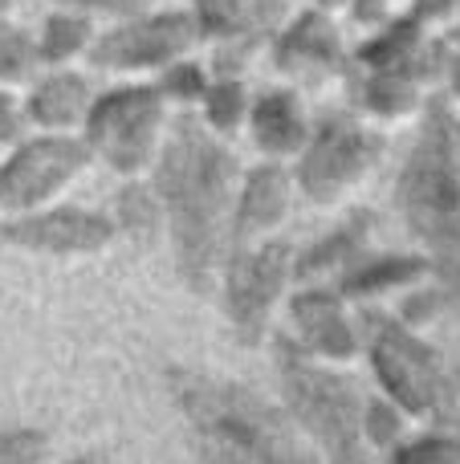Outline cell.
<instances>
[{"instance_id": "17", "label": "cell", "mask_w": 460, "mask_h": 464, "mask_svg": "<svg viewBox=\"0 0 460 464\" xmlns=\"http://www.w3.org/2000/svg\"><path fill=\"white\" fill-rule=\"evenodd\" d=\"M90 111V90L73 73H53L29 98V114L41 127H70Z\"/></svg>"}, {"instance_id": "8", "label": "cell", "mask_w": 460, "mask_h": 464, "mask_svg": "<svg viewBox=\"0 0 460 464\" xmlns=\"http://www.w3.org/2000/svg\"><path fill=\"white\" fill-rule=\"evenodd\" d=\"M379 135L363 130L359 122H350L347 114H334L314 130V139H306L298 163V188L314 204L339 200L347 188H355L367 171L379 160Z\"/></svg>"}, {"instance_id": "12", "label": "cell", "mask_w": 460, "mask_h": 464, "mask_svg": "<svg viewBox=\"0 0 460 464\" xmlns=\"http://www.w3.org/2000/svg\"><path fill=\"white\" fill-rule=\"evenodd\" d=\"M290 314L302 334V346H306L310 354L331 359V362L355 359L359 338H355V326L347 322V314H342V294H331V289H302L290 302Z\"/></svg>"}, {"instance_id": "18", "label": "cell", "mask_w": 460, "mask_h": 464, "mask_svg": "<svg viewBox=\"0 0 460 464\" xmlns=\"http://www.w3.org/2000/svg\"><path fill=\"white\" fill-rule=\"evenodd\" d=\"M339 57V37H334L331 21H322L318 13L302 16L298 29L285 33L277 45V62L285 70H306V65H331Z\"/></svg>"}, {"instance_id": "27", "label": "cell", "mask_w": 460, "mask_h": 464, "mask_svg": "<svg viewBox=\"0 0 460 464\" xmlns=\"http://www.w3.org/2000/svg\"><path fill=\"white\" fill-rule=\"evenodd\" d=\"M33 57H37V49H33V41L24 33L16 29L0 33V78H21L33 65Z\"/></svg>"}, {"instance_id": "10", "label": "cell", "mask_w": 460, "mask_h": 464, "mask_svg": "<svg viewBox=\"0 0 460 464\" xmlns=\"http://www.w3.org/2000/svg\"><path fill=\"white\" fill-rule=\"evenodd\" d=\"M0 237L16 248H29V253L70 256V253H94V248L110 245L114 220L90 208H49V212H24V217L8 220L0 228Z\"/></svg>"}, {"instance_id": "7", "label": "cell", "mask_w": 460, "mask_h": 464, "mask_svg": "<svg viewBox=\"0 0 460 464\" xmlns=\"http://www.w3.org/2000/svg\"><path fill=\"white\" fill-rule=\"evenodd\" d=\"M371 367L379 375L383 392L404 411H412V416H445L448 383H445V371H440V359L404 322H391V318L375 322Z\"/></svg>"}, {"instance_id": "31", "label": "cell", "mask_w": 460, "mask_h": 464, "mask_svg": "<svg viewBox=\"0 0 460 464\" xmlns=\"http://www.w3.org/2000/svg\"><path fill=\"white\" fill-rule=\"evenodd\" d=\"M428 8H448V0H424Z\"/></svg>"}, {"instance_id": "4", "label": "cell", "mask_w": 460, "mask_h": 464, "mask_svg": "<svg viewBox=\"0 0 460 464\" xmlns=\"http://www.w3.org/2000/svg\"><path fill=\"white\" fill-rule=\"evenodd\" d=\"M277 371L290 416L331 464H371L363 449V395L350 379L314 362V354L290 338H277Z\"/></svg>"}, {"instance_id": "30", "label": "cell", "mask_w": 460, "mask_h": 464, "mask_svg": "<svg viewBox=\"0 0 460 464\" xmlns=\"http://www.w3.org/2000/svg\"><path fill=\"white\" fill-rule=\"evenodd\" d=\"M70 5H86V8H106V13H135L143 0H70Z\"/></svg>"}, {"instance_id": "13", "label": "cell", "mask_w": 460, "mask_h": 464, "mask_svg": "<svg viewBox=\"0 0 460 464\" xmlns=\"http://www.w3.org/2000/svg\"><path fill=\"white\" fill-rule=\"evenodd\" d=\"M290 171L277 163H261L244 176L241 200L233 208V245H244L253 237H265L273 225H282L285 208H290Z\"/></svg>"}, {"instance_id": "3", "label": "cell", "mask_w": 460, "mask_h": 464, "mask_svg": "<svg viewBox=\"0 0 460 464\" xmlns=\"http://www.w3.org/2000/svg\"><path fill=\"white\" fill-rule=\"evenodd\" d=\"M404 225L428 245L440 273V289L460 294V127L445 102H428L412 155L396 184Z\"/></svg>"}, {"instance_id": "28", "label": "cell", "mask_w": 460, "mask_h": 464, "mask_svg": "<svg viewBox=\"0 0 460 464\" xmlns=\"http://www.w3.org/2000/svg\"><path fill=\"white\" fill-rule=\"evenodd\" d=\"M163 94H171V98H200L204 94L200 65H171L168 78H163Z\"/></svg>"}, {"instance_id": "16", "label": "cell", "mask_w": 460, "mask_h": 464, "mask_svg": "<svg viewBox=\"0 0 460 464\" xmlns=\"http://www.w3.org/2000/svg\"><path fill=\"white\" fill-rule=\"evenodd\" d=\"M428 273V261L424 256H407V253H383V256H363V261H350L342 269V281H339V294L342 297H375L383 289H396L404 281L420 277Z\"/></svg>"}, {"instance_id": "25", "label": "cell", "mask_w": 460, "mask_h": 464, "mask_svg": "<svg viewBox=\"0 0 460 464\" xmlns=\"http://www.w3.org/2000/svg\"><path fill=\"white\" fill-rule=\"evenodd\" d=\"M45 460V436L33 428L0 432V464H41Z\"/></svg>"}, {"instance_id": "32", "label": "cell", "mask_w": 460, "mask_h": 464, "mask_svg": "<svg viewBox=\"0 0 460 464\" xmlns=\"http://www.w3.org/2000/svg\"><path fill=\"white\" fill-rule=\"evenodd\" d=\"M70 464H98L94 457H81V460H70Z\"/></svg>"}, {"instance_id": "1", "label": "cell", "mask_w": 460, "mask_h": 464, "mask_svg": "<svg viewBox=\"0 0 460 464\" xmlns=\"http://www.w3.org/2000/svg\"><path fill=\"white\" fill-rule=\"evenodd\" d=\"M233 151L184 114L155 163V200L168 212L179 277L200 297L216 289V269L233 245Z\"/></svg>"}, {"instance_id": "21", "label": "cell", "mask_w": 460, "mask_h": 464, "mask_svg": "<svg viewBox=\"0 0 460 464\" xmlns=\"http://www.w3.org/2000/svg\"><path fill=\"white\" fill-rule=\"evenodd\" d=\"M363 102L371 106L375 114H399L412 106V82L396 70H379L363 90Z\"/></svg>"}, {"instance_id": "19", "label": "cell", "mask_w": 460, "mask_h": 464, "mask_svg": "<svg viewBox=\"0 0 460 464\" xmlns=\"http://www.w3.org/2000/svg\"><path fill=\"white\" fill-rule=\"evenodd\" d=\"M261 0H200V29L208 33H241L244 24L261 21Z\"/></svg>"}, {"instance_id": "5", "label": "cell", "mask_w": 460, "mask_h": 464, "mask_svg": "<svg viewBox=\"0 0 460 464\" xmlns=\"http://www.w3.org/2000/svg\"><path fill=\"white\" fill-rule=\"evenodd\" d=\"M293 269L290 240H261V245H233L225 256V314L244 346H257L265 322L282 297Z\"/></svg>"}, {"instance_id": "6", "label": "cell", "mask_w": 460, "mask_h": 464, "mask_svg": "<svg viewBox=\"0 0 460 464\" xmlns=\"http://www.w3.org/2000/svg\"><path fill=\"white\" fill-rule=\"evenodd\" d=\"M163 130V98L151 86H130L98 98L86 114V143L122 176L151 163Z\"/></svg>"}, {"instance_id": "20", "label": "cell", "mask_w": 460, "mask_h": 464, "mask_svg": "<svg viewBox=\"0 0 460 464\" xmlns=\"http://www.w3.org/2000/svg\"><path fill=\"white\" fill-rule=\"evenodd\" d=\"M159 200H155V188L147 192V188L139 184H127L119 192V225L130 232V237H147V232L155 228V220H159Z\"/></svg>"}, {"instance_id": "29", "label": "cell", "mask_w": 460, "mask_h": 464, "mask_svg": "<svg viewBox=\"0 0 460 464\" xmlns=\"http://www.w3.org/2000/svg\"><path fill=\"white\" fill-rule=\"evenodd\" d=\"M16 130H21V114H16L13 98L0 94V143H8V139H16Z\"/></svg>"}, {"instance_id": "14", "label": "cell", "mask_w": 460, "mask_h": 464, "mask_svg": "<svg viewBox=\"0 0 460 464\" xmlns=\"http://www.w3.org/2000/svg\"><path fill=\"white\" fill-rule=\"evenodd\" d=\"M367 232H371V217H367V212H355V217H347L334 232L318 237L302 256H293L290 273L298 281H314V277H326V273H334V269H347V265L363 253Z\"/></svg>"}, {"instance_id": "9", "label": "cell", "mask_w": 460, "mask_h": 464, "mask_svg": "<svg viewBox=\"0 0 460 464\" xmlns=\"http://www.w3.org/2000/svg\"><path fill=\"white\" fill-rule=\"evenodd\" d=\"M90 163V143L70 135H41L16 147L0 168V212H33L53 192H62Z\"/></svg>"}, {"instance_id": "26", "label": "cell", "mask_w": 460, "mask_h": 464, "mask_svg": "<svg viewBox=\"0 0 460 464\" xmlns=\"http://www.w3.org/2000/svg\"><path fill=\"white\" fill-rule=\"evenodd\" d=\"M363 440H371V444H396L399 440V416L391 403L363 400Z\"/></svg>"}, {"instance_id": "24", "label": "cell", "mask_w": 460, "mask_h": 464, "mask_svg": "<svg viewBox=\"0 0 460 464\" xmlns=\"http://www.w3.org/2000/svg\"><path fill=\"white\" fill-rule=\"evenodd\" d=\"M86 21H78V16H53V21L45 24V37H41V57H70L73 49H81V41H86Z\"/></svg>"}, {"instance_id": "2", "label": "cell", "mask_w": 460, "mask_h": 464, "mask_svg": "<svg viewBox=\"0 0 460 464\" xmlns=\"http://www.w3.org/2000/svg\"><path fill=\"white\" fill-rule=\"evenodd\" d=\"M168 387L204 464H322L282 408L236 379L171 367Z\"/></svg>"}, {"instance_id": "22", "label": "cell", "mask_w": 460, "mask_h": 464, "mask_svg": "<svg viewBox=\"0 0 460 464\" xmlns=\"http://www.w3.org/2000/svg\"><path fill=\"white\" fill-rule=\"evenodd\" d=\"M204 111H208V122L216 130H233L244 114V90L236 86V82L204 86Z\"/></svg>"}, {"instance_id": "11", "label": "cell", "mask_w": 460, "mask_h": 464, "mask_svg": "<svg viewBox=\"0 0 460 464\" xmlns=\"http://www.w3.org/2000/svg\"><path fill=\"white\" fill-rule=\"evenodd\" d=\"M200 33V24L184 13L151 16V21H135L119 33H106L94 45V62L110 65V70H135V65H159L187 49Z\"/></svg>"}, {"instance_id": "23", "label": "cell", "mask_w": 460, "mask_h": 464, "mask_svg": "<svg viewBox=\"0 0 460 464\" xmlns=\"http://www.w3.org/2000/svg\"><path fill=\"white\" fill-rule=\"evenodd\" d=\"M391 464H460V444L453 436H420V440L396 449Z\"/></svg>"}, {"instance_id": "15", "label": "cell", "mask_w": 460, "mask_h": 464, "mask_svg": "<svg viewBox=\"0 0 460 464\" xmlns=\"http://www.w3.org/2000/svg\"><path fill=\"white\" fill-rule=\"evenodd\" d=\"M253 135L265 151L273 155H293L306 147V119H302V106L293 94L273 90L253 106Z\"/></svg>"}]
</instances>
